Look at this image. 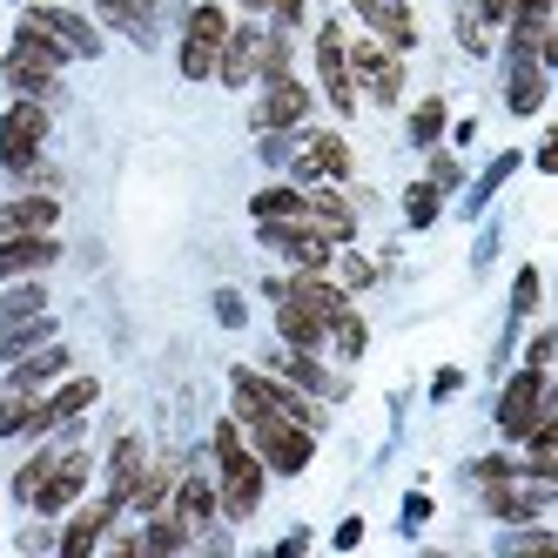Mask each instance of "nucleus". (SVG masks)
I'll list each match as a JSON object with an SVG mask.
<instances>
[{
	"label": "nucleus",
	"mask_w": 558,
	"mask_h": 558,
	"mask_svg": "<svg viewBox=\"0 0 558 558\" xmlns=\"http://www.w3.org/2000/svg\"><path fill=\"white\" fill-rule=\"evenodd\" d=\"M61 222V203L41 189V195H14V203H0V235H48Z\"/></svg>",
	"instance_id": "a211bd4d"
},
{
	"label": "nucleus",
	"mask_w": 558,
	"mask_h": 558,
	"mask_svg": "<svg viewBox=\"0 0 558 558\" xmlns=\"http://www.w3.org/2000/svg\"><path fill=\"white\" fill-rule=\"evenodd\" d=\"M350 8H356V21H364V27L377 34V41H384V48H397V54H404V48L417 41L411 0H350Z\"/></svg>",
	"instance_id": "f8f14e48"
},
{
	"label": "nucleus",
	"mask_w": 558,
	"mask_h": 558,
	"mask_svg": "<svg viewBox=\"0 0 558 558\" xmlns=\"http://www.w3.org/2000/svg\"><path fill=\"white\" fill-rule=\"evenodd\" d=\"M310 114V88L303 82H290V74H276V82H263V101H256V129L263 135H283V129H296Z\"/></svg>",
	"instance_id": "9b49d317"
},
{
	"label": "nucleus",
	"mask_w": 558,
	"mask_h": 558,
	"mask_svg": "<svg viewBox=\"0 0 558 558\" xmlns=\"http://www.w3.org/2000/svg\"><path fill=\"white\" fill-rule=\"evenodd\" d=\"M54 324L48 316H21V324H0V364H14V356H27L34 343H48Z\"/></svg>",
	"instance_id": "393cba45"
},
{
	"label": "nucleus",
	"mask_w": 558,
	"mask_h": 558,
	"mask_svg": "<svg viewBox=\"0 0 558 558\" xmlns=\"http://www.w3.org/2000/svg\"><path fill=\"white\" fill-rule=\"evenodd\" d=\"M492 477H518V464L511 458H485V464H477V485H492Z\"/></svg>",
	"instance_id": "a18cd8bd"
},
{
	"label": "nucleus",
	"mask_w": 558,
	"mask_h": 558,
	"mask_svg": "<svg viewBox=\"0 0 558 558\" xmlns=\"http://www.w3.org/2000/svg\"><path fill=\"white\" fill-rule=\"evenodd\" d=\"M222 41H229V14L216 0H203V8L189 14V27H182V82H216Z\"/></svg>",
	"instance_id": "20e7f679"
},
{
	"label": "nucleus",
	"mask_w": 558,
	"mask_h": 558,
	"mask_svg": "<svg viewBox=\"0 0 558 558\" xmlns=\"http://www.w3.org/2000/svg\"><path fill=\"white\" fill-rule=\"evenodd\" d=\"M350 54V82H364L371 88V101H397L404 95V61H397V48H384V41H356V48H343Z\"/></svg>",
	"instance_id": "0eeeda50"
},
{
	"label": "nucleus",
	"mask_w": 558,
	"mask_h": 558,
	"mask_svg": "<svg viewBox=\"0 0 558 558\" xmlns=\"http://www.w3.org/2000/svg\"><path fill=\"white\" fill-rule=\"evenodd\" d=\"M356 538H364V518H343V525H337V545H343V551H350V545H356Z\"/></svg>",
	"instance_id": "8fccbe9b"
},
{
	"label": "nucleus",
	"mask_w": 558,
	"mask_h": 558,
	"mask_svg": "<svg viewBox=\"0 0 558 558\" xmlns=\"http://www.w3.org/2000/svg\"><path fill=\"white\" fill-rule=\"evenodd\" d=\"M243 424H250V451L263 458V471H276V477L310 471V458H316V430H310V424L276 417V411H256V417H243Z\"/></svg>",
	"instance_id": "f03ea898"
},
{
	"label": "nucleus",
	"mask_w": 558,
	"mask_h": 558,
	"mask_svg": "<svg viewBox=\"0 0 558 558\" xmlns=\"http://www.w3.org/2000/svg\"><path fill=\"white\" fill-rule=\"evenodd\" d=\"M135 477H142V437H122V445H114V458H108V498L129 505Z\"/></svg>",
	"instance_id": "a878e982"
},
{
	"label": "nucleus",
	"mask_w": 558,
	"mask_h": 558,
	"mask_svg": "<svg viewBox=\"0 0 558 558\" xmlns=\"http://www.w3.org/2000/svg\"><path fill=\"white\" fill-rule=\"evenodd\" d=\"M54 458H61V445H54V451H34V458H27V464L14 471V498H21V505L34 498V485H41V477H48V464H54Z\"/></svg>",
	"instance_id": "4c0bfd02"
},
{
	"label": "nucleus",
	"mask_w": 558,
	"mask_h": 558,
	"mask_svg": "<svg viewBox=\"0 0 558 558\" xmlns=\"http://www.w3.org/2000/svg\"><path fill=\"white\" fill-rule=\"evenodd\" d=\"M545 505H551V485H545V477H532V485L492 477V485H485V511L498 518V525H525V518H545Z\"/></svg>",
	"instance_id": "1a4fd4ad"
},
{
	"label": "nucleus",
	"mask_w": 558,
	"mask_h": 558,
	"mask_svg": "<svg viewBox=\"0 0 558 558\" xmlns=\"http://www.w3.org/2000/svg\"><path fill=\"white\" fill-rule=\"evenodd\" d=\"M269 14H276V27H296L303 21V0H269Z\"/></svg>",
	"instance_id": "de8ad7c7"
},
{
	"label": "nucleus",
	"mask_w": 558,
	"mask_h": 558,
	"mask_svg": "<svg viewBox=\"0 0 558 558\" xmlns=\"http://www.w3.org/2000/svg\"><path fill=\"white\" fill-rule=\"evenodd\" d=\"M458 41H464L471 54H485V48H492V41H485V21H477V14H464V21H458Z\"/></svg>",
	"instance_id": "79ce46f5"
},
{
	"label": "nucleus",
	"mask_w": 558,
	"mask_h": 558,
	"mask_svg": "<svg viewBox=\"0 0 558 558\" xmlns=\"http://www.w3.org/2000/svg\"><path fill=\"white\" fill-rule=\"evenodd\" d=\"M250 216H256V222H283V216H303V189H256Z\"/></svg>",
	"instance_id": "7c9ffc66"
},
{
	"label": "nucleus",
	"mask_w": 558,
	"mask_h": 558,
	"mask_svg": "<svg viewBox=\"0 0 558 558\" xmlns=\"http://www.w3.org/2000/svg\"><path fill=\"white\" fill-rule=\"evenodd\" d=\"M437 135H445V101L430 95V101H417V114H411V142H424V148H430Z\"/></svg>",
	"instance_id": "e433bc0d"
},
{
	"label": "nucleus",
	"mask_w": 558,
	"mask_h": 558,
	"mask_svg": "<svg viewBox=\"0 0 558 558\" xmlns=\"http://www.w3.org/2000/svg\"><path fill=\"white\" fill-rule=\"evenodd\" d=\"M54 256H61L54 229H48V235H0V283H14V276H34V269H48Z\"/></svg>",
	"instance_id": "4468645a"
},
{
	"label": "nucleus",
	"mask_w": 558,
	"mask_h": 558,
	"mask_svg": "<svg viewBox=\"0 0 558 558\" xmlns=\"http://www.w3.org/2000/svg\"><path fill=\"white\" fill-rule=\"evenodd\" d=\"M189 545V518L182 511H148V532H142V551H182Z\"/></svg>",
	"instance_id": "cd10ccee"
},
{
	"label": "nucleus",
	"mask_w": 558,
	"mask_h": 558,
	"mask_svg": "<svg viewBox=\"0 0 558 558\" xmlns=\"http://www.w3.org/2000/svg\"><path fill=\"white\" fill-rule=\"evenodd\" d=\"M114 511H122V498H101V505H88V511H74L68 532H61V551H68V558H88V551L101 545V532L114 525Z\"/></svg>",
	"instance_id": "aec40b11"
},
{
	"label": "nucleus",
	"mask_w": 558,
	"mask_h": 558,
	"mask_svg": "<svg viewBox=\"0 0 558 558\" xmlns=\"http://www.w3.org/2000/svg\"><path fill=\"white\" fill-rule=\"evenodd\" d=\"M511 310H518V316H532V310H538V269H518V290H511Z\"/></svg>",
	"instance_id": "58836bf2"
},
{
	"label": "nucleus",
	"mask_w": 558,
	"mask_h": 558,
	"mask_svg": "<svg viewBox=\"0 0 558 558\" xmlns=\"http://www.w3.org/2000/svg\"><path fill=\"white\" fill-rule=\"evenodd\" d=\"M350 142L343 135H310L303 162H296V182H350Z\"/></svg>",
	"instance_id": "dca6fc26"
},
{
	"label": "nucleus",
	"mask_w": 558,
	"mask_h": 558,
	"mask_svg": "<svg viewBox=\"0 0 558 558\" xmlns=\"http://www.w3.org/2000/svg\"><path fill=\"white\" fill-rule=\"evenodd\" d=\"M95 397H101V384H95V377H68V384L48 397V404H34L27 430H54V424H68V417H82V411L95 404Z\"/></svg>",
	"instance_id": "f3484780"
},
{
	"label": "nucleus",
	"mask_w": 558,
	"mask_h": 558,
	"mask_svg": "<svg viewBox=\"0 0 558 558\" xmlns=\"http://www.w3.org/2000/svg\"><path fill=\"white\" fill-rule=\"evenodd\" d=\"M68 371V343H34L27 356H14V371H8V390H41L48 377H61Z\"/></svg>",
	"instance_id": "412c9836"
},
{
	"label": "nucleus",
	"mask_w": 558,
	"mask_h": 558,
	"mask_svg": "<svg viewBox=\"0 0 558 558\" xmlns=\"http://www.w3.org/2000/svg\"><path fill=\"white\" fill-rule=\"evenodd\" d=\"M54 82H61V74H41V68H27V61H14V54H8V88H14V95L48 101V95H54Z\"/></svg>",
	"instance_id": "2f4dec72"
},
{
	"label": "nucleus",
	"mask_w": 558,
	"mask_h": 558,
	"mask_svg": "<svg viewBox=\"0 0 558 558\" xmlns=\"http://www.w3.org/2000/svg\"><path fill=\"white\" fill-rule=\"evenodd\" d=\"M437 209H445V189L411 182V195H404V216H411V229H430V222H437Z\"/></svg>",
	"instance_id": "72a5a7b5"
},
{
	"label": "nucleus",
	"mask_w": 558,
	"mask_h": 558,
	"mask_svg": "<svg viewBox=\"0 0 558 558\" xmlns=\"http://www.w3.org/2000/svg\"><path fill=\"white\" fill-rule=\"evenodd\" d=\"M330 337H337V350H343V356H364V343H371V330H364V316H356L350 303H343V310L330 316Z\"/></svg>",
	"instance_id": "473e14b6"
},
{
	"label": "nucleus",
	"mask_w": 558,
	"mask_h": 558,
	"mask_svg": "<svg viewBox=\"0 0 558 558\" xmlns=\"http://www.w3.org/2000/svg\"><path fill=\"white\" fill-rule=\"evenodd\" d=\"M316 74H324L330 108H337V114H350V108H356V82H350V54H343V27H337V21L316 34Z\"/></svg>",
	"instance_id": "9d476101"
},
{
	"label": "nucleus",
	"mask_w": 558,
	"mask_h": 558,
	"mask_svg": "<svg viewBox=\"0 0 558 558\" xmlns=\"http://www.w3.org/2000/svg\"><path fill=\"white\" fill-rule=\"evenodd\" d=\"M430 189H458V162L451 155H430V175H424Z\"/></svg>",
	"instance_id": "37998d69"
},
{
	"label": "nucleus",
	"mask_w": 558,
	"mask_h": 558,
	"mask_svg": "<svg viewBox=\"0 0 558 558\" xmlns=\"http://www.w3.org/2000/svg\"><path fill=\"white\" fill-rule=\"evenodd\" d=\"M27 417H34V390H8V397H0V437H21Z\"/></svg>",
	"instance_id": "c9c22d12"
},
{
	"label": "nucleus",
	"mask_w": 558,
	"mask_h": 558,
	"mask_svg": "<svg viewBox=\"0 0 558 558\" xmlns=\"http://www.w3.org/2000/svg\"><path fill=\"white\" fill-rule=\"evenodd\" d=\"M169 492H175V464H155V471H142V477H135L129 505H135V511H162V505H169Z\"/></svg>",
	"instance_id": "c756f323"
},
{
	"label": "nucleus",
	"mask_w": 558,
	"mask_h": 558,
	"mask_svg": "<svg viewBox=\"0 0 558 558\" xmlns=\"http://www.w3.org/2000/svg\"><path fill=\"white\" fill-rule=\"evenodd\" d=\"M175 511L189 518V525H209V518L222 511V505H216V485H209V477H182V492H175Z\"/></svg>",
	"instance_id": "c85d7f7f"
},
{
	"label": "nucleus",
	"mask_w": 558,
	"mask_h": 558,
	"mask_svg": "<svg viewBox=\"0 0 558 558\" xmlns=\"http://www.w3.org/2000/svg\"><path fill=\"white\" fill-rule=\"evenodd\" d=\"M41 310H48V296L34 290V283H21V290L0 296V324H21V316H41Z\"/></svg>",
	"instance_id": "f704fd0d"
},
{
	"label": "nucleus",
	"mask_w": 558,
	"mask_h": 558,
	"mask_svg": "<svg viewBox=\"0 0 558 558\" xmlns=\"http://www.w3.org/2000/svg\"><path fill=\"white\" fill-rule=\"evenodd\" d=\"M276 330H283L290 350H324V343H330V324H324V316H310V310L290 303V296H276Z\"/></svg>",
	"instance_id": "4be33fe9"
},
{
	"label": "nucleus",
	"mask_w": 558,
	"mask_h": 558,
	"mask_svg": "<svg viewBox=\"0 0 558 558\" xmlns=\"http://www.w3.org/2000/svg\"><path fill=\"white\" fill-rule=\"evenodd\" d=\"M256 61H263V34H256V27H229V41H222V54H216V82H222V88L256 82Z\"/></svg>",
	"instance_id": "2eb2a0df"
},
{
	"label": "nucleus",
	"mask_w": 558,
	"mask_h": 558,
	"mask_svg": "<svg viewBox=\"0 0 558 558\" xmlns=\"http://www.w3.org/2000/svg\"><path fill=\"white\" fill-rule=\"evenodd\" d=\"M8 54H14V61H27V68H41V74H61V68L74 61V54L54 41V34H48L41 21H27V14H21V27H14V48H8Z\"/></svg>",
	"instance_id": "6ab92c4d"
},
{
	"label": "nucleus",
	"mask_w": 558,
	"mask_h": 558,
	"mask_svg": "<svg viewBox=\"0 0 558 558\" xmlns=\"http://www.w3.org/2000/svg\"><path fill=\"white\" fill-rule=\"evenodd\" d=\"M371 283H377V269L364 256H343V290H371Z\"/></svg>",
	"instance_id": "ea45409f"
},
{
	"label": "nucleus",
	"mask_w": 558,
	"mask_h": 558,
	"mask_svg": "<svg viewBox=\"0 0 558 558\" xmlns=\"http://www.w3.org/2000/svg\"><path fill=\"white\" fill-rule=\"evenodd\" d=\"M269 250H283L296 269H330V256H337V243H330V229L324 222H310V216H283V222H263L256 229Z\"/></svg>",
	"instance_id": "39448f33"
},
{
	"label": "nucleus",
	"mask_w": 558,
	"mask_h": 558,
	"mask_svg": "<svg viewBox=\"0 0 558 558\" xmlns=\"http://www.w3.org/2000/svg\"><path fill=\"white\" fill-rule=\"evenodd\" d=\"M551 350H558V337H551V330H538V337H532V350H525V364H532V371H545V364H551Z\"/></svg>",
	"instance_id": "c03bdc74"
},
{
	"label": "nucleus",
	"mask_w": 558,
	"mask_h": 558,
	"mask_svg": "<svg viewBox=\"0 0 558 558\" xmlns=\"http://www.w3.org/2000/svg\"><path fill=\"white\" fill-rule=\"evenodd\" d=\"M243 8H250V14H269V0H243Z\"/></svg>",
	"instance_id": "3c124183"
},
{
	"label": "nucleus",
	"mask_w": 558,
	"mask_h": 558,
	"mask_svg": "<svg viewBox=\"0 0 558 558\" xmlns=\"http://www.w3.org/2000/svg\"><path fill=\"white\" fill-rule=\"evenodd\" d=\"M27 21H41L54 41L74 54V61H95V54H101V27H95V21H82L74 8H27Z\"/></svg>",
	"instance_id": "ddd939ff"
},
{
	"label": "nucleus",
	"mask_w": 558,
	"mask_h": 558,
	"mask_svg": "<svg viewBox=\"0 0 558 558\" xmlns=\"http://www.w3.org/2000/svg\"><path fill=\"white\" fill-rule=\"evenodd\" d=\"M48 108L34 101V95H14V108L0 114V169L8 175H21V169H34L41 162V148H48Z\"/></svg>",
	"instance_id": "7ed1b4c3"
},
{
	"label": "nucleus",
	"mask_w": 558,
	"mask_h": 558,
	"mask_svg": "<svg viewBox=\"0 0 558 558\" xmlns=\"http://www.w3.org/2000/svg\"><path fill=\"white\" fill-rule=\"evenodd\" d=\"M545 411H551V384H545V371L525 364V371L505 384V397H498V430H505V437H525Z\"/></svg>",
	"instance_id": "423d86ee"
},
{
	"label": "nucleus",
	"mask_w": 558,
	"mask_h": 558,
	"mask_svg": "<svg viewBox=\"0 0 558 558\" xmlns=\"http://www.w3.org/2000/svg\"><path fill=\"white\" fill-rule=\"evenodd\" d=\"M216 316H222V324H243V296L222 290V296H216Z\"/></svg>",
	"instance_id": "09e8293b"
},
{
	"label": "nucleus",
	"mask_w": 558,
	"mask_h": 558,
	"mask_svg": "<svg viewBox=\"0 0 558 558\" xmlns=\"http://www.w3.org/2000/svg\"><path fill=\"white\" fill-rule=\"evenodd\" d=\"M209 451H216V464H222V492H216V505L229 511V518H256V505H263V458L250 451V437L235 430V417H222L216 424V437H209Z\"/></svg>",
	"instance_id": "f257e3e1"
},
{
	"label": "nucleus",
	"mask_w": 558,
	"mask_h": 558,
	"mask_svg": "<svg viewBox=\"0 0 558 558\" xmlns=\"http://www.w3.org/2000/svg\"><path fill=\"white\" fill-rule=\"evenodd\" d=\"M82 485H88V451H61L54 464H48V477L34 485V511L41 518H61V511H74V498H82Z\"/></svg>",
	"instance_id": "6e6552de"
},
{
	"label": "nucleus",
	"mask_w": 558,
	"mask_h": 558,
	"mask_svg": "<svg viewBox=\"0 0 558 558\" xmlns=\"http://www.w3.org/2000/svg\"><path fill=\"white\" fill-rule=\"evenodd\" d=\"M511 169H518V155H511V148H505V155H498V162H492V169H485V182H477V203H485V195H492V189H498V182H505V175H511Z\"/></svg>",
	"instance_id": "a19ab883"
},
{
	"label": "nucleus",
	"mask_w": 558,
	"mask_h": 558,
	"mask_svg": "<svg viewBox=\"0 0 558 558\" xmlns=\"http://www.w3.org/2000/svg\"><path fill=\"white\" fill-rule=\"evenodd\" d=\"M505 101H511V114H538V108H545V68H538V61H518Z\"/></svg>",
	"instance_id": "bb28decb"
},
{
	"label": "nucleus",
	"mask_w": 558,
	"mask_h": 558,
	"mask_svg": "<svg viewBox=\"0 0 558 558\" xmlns=\"http://www.w3.org/2000/svg\"><path fill=\"white\" fill-rule=\"evenodd\" d=\"M108 27H122L129 41H155V0H95Z\"/></svg>",
	"instance_id": "b1692460"
},
{
	"label": "nucleus",
	"mask_w": 558,
	"mask_h": 558,
	"mask_svg": "<svg viewBox=\"0 0 558 558\" xmlns=\"http://www.w3.org/2000/svg\"><path fill=\"white\" fill-rule=\"evenodd\" d=\"M303 216L324 222L330 243H350V235H356V216H350V203H343L337 189H310V195H303Z\"/></svg>",
	"instance_id": "5701e85b"
},
{
	"label": "nucleus",
	"mask_w": 558,
	"mask_h": 558,
	"mask_svg": "<svg viewBox=\"0 0 558 558\" xmlns=\"http://www.w3.org/2000/svg\"><path fill=\"white\" fill-rule=\"evenodd\" d=\"M458 390H464V371H437L430 377V397H458Z\"/></svg>",
	"instance_id": "49530a36"
}]
</instances>
